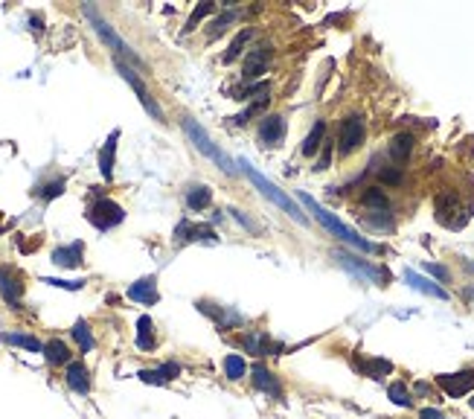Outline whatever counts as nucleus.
Segmentation results:
<instances>
[{
    "label": "nucleus",
    "mask_w": 474,
    "mask_h": 419,
    "mask_svg": "<svg viewBox=\"0 0 474 419\" xmlns=\"http://www.w3.org/2000/svg\"><path fill=\"white\" fill-rule=\"evenodd\" d=\"M300 201L308 207V213H312L320 224H323V228L326 230H329L332 236H338L340 242H347V245H352V248H358V251H364V253H375V251H379V245H372V242L370 239H364V236H358L352 228H347V224H343L338 216H332L329 213V209H326V207H320L315 198H308L306 196V192H300Z\"/></svg>",
    "instance_id": "1"
},
{
    "label": "nucleus",
    "mask_w": 474,
    "mask_h": 419,
    "mask_svg": "<svg viewBox=\"0 0 474 419\" xmlns=\"http://www.w3.org/2000/svg\"><path fill=\"white\" fill-rule=\"evenodd\" d=\"M239 166H242V169H244V175H248V178H251V184H253V187H256L259 192H262L265 198H271V201H274L276 207L283 209L285 216H291V219L297 221V224H308L306 213H303V209H300L297 204H294V201H291V198L285 196V192H283L280 187H276V184H271L268 178H262V175H259V172H256V169H253V166H251V164H248V160H244V157L239 160Z\"/></svg>",
    "instance_id": "2"
},
{
    "label": "nucleus",
    "mask_w": 474,
    "mask_h": 419,
    "mask_svg": "<svg viewBox=\"0 0 474 419\" xmlns=\"http://www.w3.org/2000/svg\"><path fill=\"white\" fill-rule=\"evenodd\" d=\"M184 132H187V137L192 140V146H195V149H198V152H201L204 157H210V160H216V164H219V169H224L227 175H233V172H236V166H233V160H230V157H227V155H224V152H221V149L216 146V143H212V140H210V134H207V132H204V128H201L198 122H195V120H189V117L184 120Z\"/></svg>",
    "instance_id": "3"
},
{
    "label": "nucleus",
    "mask_w": 474,
    "mask_h": 419,
    "mask_svg": "<svg viewBox=\"0 0 474 419\" xmlns=\"http://www.w3.org/2000/svg\"><path fill=\"white\" fill-rule=\"evenodd\" d=\"M364 137H367L364 114H347L340 120V128H338V155L340 157L355 155L358 149L364 146Z\"/></svg>",
    "instance_id": "4"
},
{
    "label": "nucleus",
    "mask_w": 474,
    "mask_h": 419,
    "mask_svg": "<svg viewBox=\"0 0 474 419\" xmlns=\"http://www.w3.org/2000/svg\"><path fill=\"white\" fill-rule=\"evenodd\" d=\"M85 15L90 18V24H93V29H96V35H100V38L111 47L113 53H117V56H125V58H132L134 64H140V56H137V53L132 50V47H128V44L117 35V32H113V26H111L105 18H100V12H96L93 6H85Z\"/></svg>",
    "instance_id": "5"
},
{
    "label": "nucleus",
    "mask_w": 474,
    "mask_h": 419,
    "mask_svg": "<svg viewBox=\"0 0 474 419\" xmlns=\"http://www.w3.org/2000/svg\"><path fill=\"white\" fill-rule=\"evenodd\" d=\"M123 219H125V209L117 201H111V198H100V201H93L88 207V221L93 224V228H100V230L117 228Z\"/></svg>",
    "instance_id": "6"
},
{
    "label": "nucleus",
    "mask_w": 474,
    "mask_h": 419,
    "mask_svg": "<svg viewBox=\"0 0 474 419\" xmlns=\"http://www.w3.org/2000/svg\"><path fill=\"white\" fill-rule=\"evenodd\" d=\"M335 260H338L343 268H347L349 274H355V277H361V280L379 283V285H387V280H390V274H387L384 268H379V265H372V262L361 260V256H352V253H335Z\"/></svg>",
    "instance_id": "7"
},
{
    "label": "nucleus",
    "mask_w": 474,
    "mask_h": 419,
    "mask_svg": "<svg viewBox=\"0 0 474 419\" xmlns=\"http://www.w3.org/2000/svg\"><path fill=\"white\" fill-rule=\"evenodd\" d=\"M434 381L448 399H460L466 393H474V367H466V370H460V373H443V376H436Z\"/></svg>",
    "instance_id": "8"
},
{
    "label": "nucleus",
    "mask_w": 474,
    "mask_h": 419,
    "mask_svg": "<svg viewBox=\"0 0 474 419\" xmlns=\"http://www.w3.org/2000/svg\"><path fill=\"white\" fill-rule=\"evenodd\" d=\"M117 70L123 73V79H125V82H128V85H132V88H134V93H137V100L143 102V108H145V111H149V114H152V117H155L157 122H166V117H163V111H160V105H157V102L152 100V93H149V90H145V85H143V82H140V79H137V73H134L132 68H128V64H125V61H120V58H117Z\"/></svg>",
    "instance_id": "9"
},
{
    "label": "nucleus",
    "mask_w": 474,
    "mask_h": 419,
    "mask_svg": "<svg viewBox=\"0 0 474 419\" xmlns=\"http://www.w3.org/2000/svg\"><path fill=\"white\" fill-rule=\"evenodd\" d=\"M0 297H3L12 309L21 306L24 297V283H21V271L12 265H0Z\"/></svg>",
    "instance_id": "10"
},
{
    "label": "nucleus",
    "mask_w": 474,
    "mask_h": 419,
    "mask_svg": "<svg viewBox=\"0 0 474 419\" xmlns=\"http://www.w3.org/2000/svg\"><path fill=\"white\" fill-rule=\"evenodd\" d=\"M256 137H259V146H265V149L283 146V140H285V120H283L280 114H268V117H262Z\"/></svg>",
    "instance_id": "11"
},
{
    "label": "nucleus",
    "mask_w": 474,
    "mask_h": 419,
    "mask_svg": "<svg viewBox=\"0 0 474 419\" xmlns=\"http://www.w3.org/2000/svg\"><path fill=\"white\" fill-rule=\"evenodd\" d=\"M189 242H212V245H216L219 236L210 224H192L189 219H184L175 228V245H189Z\"/></svg>",
    "instance_id": "12"
},
{
    "label": "nucleus",
    "mask_w": 474,
    "mask_h": 419,
    "mask_svg": "<svg viewBox=\"0 0 474 419\" xmlns=\"http://www.w3.org/2000/svg\"><path fill=\"white\" fill-rule=\"evenodd\" d=\"M251 381H253V388H256L259 393H265V396H271V399H283L280 376H276L274 370H268L265 364H253V370H251Z\"/></svg>",
    "instance_id": "13"
},
{
    "label": "nucleus",
    "mask_w": 474,
    "mask_h": 419,
    "mask_svg": "<svg viewBox=\"0 0 474 419\" xmlns=\"http://www.w3.org/2000/svg\"><path fill=\"white\" fill-rule=\"evenodd\" d=\"M239 344H242L244 349H248L251 356H259V358H265V356H276L274 349H283L280 344H274V341H271V335H268V332H256V329L242 332Z\"/></svg>",
    "instance_id": "14"
},
{
    "label": "nucleus",
    "mask_w": 474,
    "mask_h": 419,
    "mask_svg": "<svg viewBox=\"0 0 474 419\" xmlns=\"http://www.w3.org/2000/svg\"><path fill=\"white\" fill-rule=\"evenodd\" d=\"M434 209H436V219L443 221V224H454V213H463V207H460V196H457V189H439L436 192V198H434Z\"/></svg>",
    "instance_id": "15"
},
{
    "label": "nucleus",
    "mask_w": 474,
    "mask_h": 419,
    "mask_svg": "<svg viewBox=\"0 0 474 419\" xmlns=\"http://www.w3.org/2000/svg\"><path fill=\"white\" fill-rule=\"evenodd\" d=\"M64 381H68V388L79 396L90 393V370L81 364V361H70L68 367H64Z\"/></svg>",
    "instance_id": "16"
},
{
    "label": "nucleus",
    "mask_w": 474,
    "mask_h": 419,
    "mask_svg": "<svg viewBox=\"0 0 474 419\" xmlns=\"http://www.w3.org/2000/svg\"><path fill=\"white\" fill-rule=\"evenodd\" d=\"M268 64H271V50L262 44V47H253V50L244 56V79H259L262 73H268Z\"/></svg>",
    "instance_id": "17"
},
{
    "label": "nucleus",
    "mask_w": 474,
    "mask_h": 419,
    "mask_svg": "<svg viewBox=\"0 0 474 419\" xmlns=\"http://www.w3.org/2000/svg\"><path fill=\"white\" fill-rule=\"evenodd\" d=\"M128 297H132L134 303H143V306H155L160 300L157 294V280L155 277H143L137 283H132V288H128Z\"/></svg>",
    "instance_id": "18"
},
{
    "label": "nucleus",
    "mask_w": 474,
    "mask_h": 419,
    "mask_svg": "<svg viewBox=\"0 0 474 419\" xmlns=\"http://www.w3.org/2000/svg\"><path fill=\"white\" fill-rule=\"evenodd\" d=\"M404 280H407V285H411V288H416V292H422V294L436 297V300H448V292H445L443 285L431 283L428 277H422V274H416V271H411V268L404 271Z\"/></svg>",
    "instance_id": "19"
},
{
    "label": "nucleus",
    "mask_w": 474,
    "mask_h": 419,
    "mask_svg": "<svg viewBox=\"0 0 474 419\" xmlns=\"http://www.w3.org/2000/svg\"><path fill=\"white\" fill-rule=\"evenodd\" d=\"M177 376H181V364L177 361H166V364H160L155 370H140V379L145 384H166V381H172Z\"/></svg>",
    "instance_id": "20"
},
{
    "label": "nucleus",
    "mask_w": 474,
    "mask_h": 419,
    "mask_svg": "<svg viewBox=\"0 0 474 419\" xmlns=\"http://www.w3.org/2000/svg\"><path fill=\"white\" fill-rule=\"evenodd\" d=\"M361 204H364V209H367L364 216H379V213H390V198H387V192H384L381 187H370V189H364V196H361Z\"/></svg>",
    "instance_id": "21"
},
{
    "label": "nucleus",
    "mask_w": 474,
    "mask_h": 419,
    "mask_svg": "<svg viewBox=\"0 0 474 419\" xmlns=\"http://www.w3.org/2000/svg\"><path fill=\"white\" fill-rule=\"evenodd\" d=\"M117 140H120V128H113L111 137L105 140L102 152H100V172H102L105 181L113 178V157H117Z\"/></svg>",
    "instance_id": "22"
},
{
    "label": "nucleus",
    "mask_w": 474,
    "mask_h": 419,
    "mask_svg": "<svg viewBox=\"0 0 474 419\" xmlns=\"http://www.w3.org/2000/svg\"><path fill=\"white\" fill-rule=\"evenodd\" d=\"M81 253H85V245H81V242H73V245H68V248H56L53 251V265L79 268L81 265Z\"/></svg>",
    "instance_id": "23"
},
{
    "label": "nucleus",
    "mask_w": 474,
    "mask_h": 419,
    "mask_svg": "<svg viewBox=\"0 0 474 419\" xmlns=\"http://www.w3.org/2000/svg\"><path fill=\"white\" fill-rule=\"evenodd\" d=\"M44 358L50 361L53 367H68L70 361H73V352H70V347L61 341V338H53V341H47L44 344Z\"/></svg>",
    "instance_id": "24"
},
{
    "label": "nucleus",
    "mask_w": 474,
    "mask_h": 419,
    "mask_svg": "<svg viewBox=\"0 0 474 419\" xmlns=\"http://www.w3.org/2000/svg\"><path fill=\"white\" fill-rule=\"evenodd\" d=\"M212 204V189L207 184H195L187 189V207L192 209V213H201V209H207Z\"/></svg>",
    "instance_id": "25"
},
{
    "label": "nucleus",
    "mask_w": 474,
    "mask_h": 419,
    "mask_svg": "<svg viewBox=\"0 0 474 419\" xmlns=\"http://www.w3.org/2000/svg\"><path fill=\"white\" fill-rule=\"evenodd\" d=\"M413 143H416V137H413L411 132L396 134L393 143H390V157H393L396 164H404V160L411 157V152H413Z\"/></svg>",
    "instance_id": "26"
},
{
    "label": "nucleus",
    "mask_w": 474,
    "mask_h": 419,
    "mask_svg": "<svg viewBox=\"0 0 474 419\" xmlns=\"http://www.w3.org/2000/svg\"><path fill=\"white\" fill-rule=\"evenodd\" d=\"M0 341L9 347H24L26 352H44V344L35 335H26V332H6V335H0Z\"/></svg>",
    "instance_id": "27"
},
{
    "label": "nucleus",
    "mask_w": 474,
    "mask_h": 419,
    "mask_svg": "<svg viewBox=\"0 0 474 419\" xmlns=\"http://www.w3.org/2000/svg\"><path fill=\"white\" fill-rule=\"evenodd\" d=\"M155 344H157V338H155V320H152L149 315H143V317L137 320V347H140L143 352H149V349H155Z\"/></svg>",
    "instance_id": "28"
},
{
    "label": "nucleus",
    "mask_w": 474,
    "mask_h": 419,
    "mask_svg": "<svg viewBox=\"0 0 474 419\" xmlns=\"http://www.w3.org/2000/svg\"><path fill=\"white\" fill-rule=\"evenodd\" d=\"M323 137H326V122L317 120V122L312 125V132H308V137L303 140V146H300L303 157H315V152L323 146Z\"/></svg>",
    "instance_id": "29"
},
{
    "label": "nucleus",
    "mask_w": 474,
    "mask_h": 419,
    "mask_svg": "<svg viewBox=\"0 0 474 419\" xmlns=\"http://www.w3.org/2000/svg\"><path fill=\"white\" fill-rule=\"evenodd\" d=\"M224 376H227V381H242L244 376H248V361H244L239 352L224 356Z\"/></svg>",
    "instance_id": "30"
},
{
    "label": "nucleus",
    "mask_w": 474,
    "mask_h": 419,
    "mask_svg": "<svg viewBox=\"0 0 474 419\" xmlns=\"http://www.w3.org/2000/svg\"><path fill=\"white\" fill-rule=\"evenodd\" d=\"M387 396H390V402H393V405H399V408H413V393L407 390L404 381H390V384H387Z\"/></svg>",
    "instance_id": "31"
},
{
    "label": "nucleus",
    "mask_w": 474,
    "mask_h": 419,
    "mask_svg": "<svg viewBox=\"0 0 474 419\" xmlns=\"http://www.w3.org/2000/svg\"><path fill=\"white\" fill-rule=\"evenodd\" d=\"M251 38H253V29H242L239 35L230 41V47H227V53L221 56V61H224V64H233V61L244 53V47H248V41H251Z\"/></svg>",
    "instance_id": "32"
},
{
    "label": "nucleus",
    "mask_w": 474,
    "mask_h": 419,
    "mask_svg": "<svg viewBox=\"0 0 474 419\" xmlns=\"http://www.w3.org/2000/svg\"><path fill=\"white\" fill-rule=\"evenodd\" d=\"M70 335H73V341L79 344V349L81 352H90L93 349V332H90V326L85 324V320H76V324H73V329H70Z\"/></svg>",
    "instance_id": "33"
},
{
    "label": "nucleus",
    "mask_w": 474,
    "mask_h": 419,
    "mask_svg": "<svg viewBox=\"0 0 474 419\" xmlns=\"http://www.w3.org/2000/svg\"><path fill=\"white\" fill-rule=\"evenodd\" d=\"M361 373L370 376V379H384L387 373H393V364L384 361V358H367L361 364Z\"/></svg>",
    "instance_id": "34"
},
{
    "label": "nucleus",
    "mask_w": 474,
    "mask_h": 419,
    "mask_svg": "<svg viewBox=\"0 0 474 419\" xmlns=\"http://www.w3.org/2000/svg\"><path fill=\"white\" fill-rule=\"evenodd\" d=\"M64 192V178H53V181H47L41 189H38V196L44 198V201H53V198H58Z\"/></svg>",
    "instance_id": "35"
},
{
    "label": "nucleus",
    "mask_w": 474,
    "mask_h": 419,
    "mask_svg": "<svg viewBox=\"0 0 474 419\" xmlns=\"http://www.w3.org/2000/svg\"><path fill=\"white\" fill-rule=\"evenodd\" d=\"M227 213H230V216H233V219H236V221L242 224V228H244V230H251L253 236H259V233H262V228H259V224H256V221H253L251 216H244V213H242V209L230 207V209H227Z\"/></svg>",
    "instance_id": "36"
},
{
    "label": "nucleus",
    "mask_w": 474,
    "mask_h": 419,
    "mask_svg": "<svg viewBox=\"0 0 474 419\" xmlns=\"http://www.w3.org/2000/svg\"><path fill=\"white\" fill-rule=\"evenodd\" d=\"M210 12H216V3H201L198 9H195V12L189 15V21H187L184 32H192L195 26H198V21H201V18H207V15H210Z\"/></svg>",
    "instance_id": "37"
},
{
    "label": "nucleus",
    "mask_w": 474,
    "mask_h": 419,
    "mask_svg": "<svg viewBox=\"0 0 474 419\" xmlns=\"http://www.w3.org/2000/svg\"><path fill=\"white\" fill-rule=\"evenodd\" d=\"M425 271H428V274H434V277H436L439 283H451V271H448L445 265H436V262H425Z\"/></svg>",
    "instance_id": "38"
},
{
    "label": "nucleus",
    "mask_w": 474,
    "mask_h": 419,
    "mask_svg": "<svg viewBox=\"0 0 474 419\" xmlns=\"http://www.w3.org/2000/svg\"><path fill=\"white\" fill-rule=\"evenodd\" d=\"M41 283H50V285H56V288H68V292H79V288L85 285L81 280H53V277H44Z\"/></svg>",
    "instance_id": "39"
},
{
    "label": "nucleus",
    "mask_w": 474,
    "mask_h": 419,
    "mask_svg": "<svg viewBox=\"0 0 474 419\" xmlns=\"http://www.w3.org/2000/svg\"><path fill=\"white\" fill-rule=\"evenodd\" d=\"M233 18H236V12H227V15H221L219 21H212V26H210V32H207V35H210V38H216L219 32H221V29H224L227 24H230Z\"/></svg>",
    "instance_id": "40"
},
{
    "label": "nucleus",
    "mask_w": 474,
    "mask_h": 419,
    "mask_svg": "<svg viewBox=\"0 0 474 419\" xmlns=\"http://www.w3.org/2000/svg\"><path fill=\"white\" fill-rule=\"evenodd\" d=\"M379 178H381L384 184H390V187H396V184H402V172H399V169H381Z\"/></svg>",
    "instance_id": "41"
},
{
    "label": "nucleus",
    "mask_w": 474,
    "mask_h": 419,
    "mask_svg": "<svg viewBox=\"0 0 474 419\" xmlns=\"http://www.w3.org/2000/svg\"><path fill=\"white\" fill-rule=\"evenodd\" d=\"M329 160H332V146H329V143H326V146H323V155H320V160L315 164V169H317V172L329 169Z\"/></svg>",
    "instance_id": "42"
},
{
    "label": "nucleus",
    "mask_w": 474,
    "mask_h": 419,
    "mask_svg": "<svg viewBox=\"0 0 474 419\" xmlns=\"http://www.w3.org/2000/svg\"><path fill=\"white\" fill-rule=\"evenodd\" d=\"M419 419H445V416H443V411H436V408H422Z\"/></svg>",
    "instance_id": "43"
},
{
    "label": "nucleus",
    "mask_w": 474,
    "mask_h": 419,
    "mask_svg": "<svg viewBox=\"0 0 474 419\" xmlns=\"http://www.w3.org/2000/svg\"><path fill=\"white\" fill-rule=\"evenodd\" d=\"M41 24H44V21L38 18V15H29V29H32V32H41V29H44Z\"/></svg>",
    "instance_id": "44"
},
{
    "label": "nucleus",
    "mask_w": 474,
    "mask_h": 419,
    "mask_svg": "<svg viewBox=\"0 0 474 419\" xmlns=\"http://www.w3.org/2000/svg\"><path fill=\"white\" fill-rule=\"evenodd\" d=\"M468 405H471V411H474V393H471V399H468Z\"/></svg>",
    "instance_id": "45"
}]
</instances>
